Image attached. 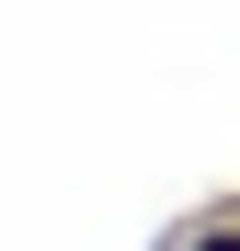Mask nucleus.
Instances as JSON below:
<instances>
[{"instance_id": "nucleus-1", "label": "nucleus", "mask_w": 240, "mask_h": 251, "mask_svg": "<svg viewBox=\"0 0 240 251\" xmlns=\"http://www.w3.org/2000/svg\"><path fill=\"white\" fill-rule=\"evenodd\" d=\"M183 251H240V217H206V228H194Z\"/></svg>"}]
</instances>
